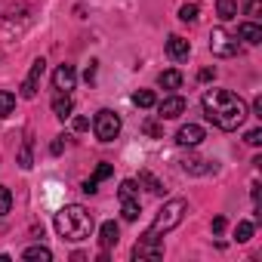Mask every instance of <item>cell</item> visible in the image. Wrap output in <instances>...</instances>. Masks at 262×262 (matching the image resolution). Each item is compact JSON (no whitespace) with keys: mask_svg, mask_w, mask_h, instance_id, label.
Segmentation results:
<instances>
[{"mask_svg":"<svg viewBox=\"0 0 262 262\" xmlns=\"http://www.w3.org/2000/svg\"><path fill=\"white\" fill-rule=\"evenodd\" d=\"M216 13H219L222 22L237 19V0H216Z\"/></svg>","mask_w":262,"mask_h":262,"instance_id":"obj_18","label":"cell"},{"mask_svg":"<svg viewBox=\"0 0 262 262\" xmlns=\"http://www.w3.org/2000/svg\"><path fill=\"white\" fill-rule=\"evenodd\" d=\"M161 256H164V244H161V237L142 234V241L133 247V259H161Z\"/></svg>","mask_w":262,"mask_h":262,"instance_id":"obj_6","label":"cell"},{"mask_svg":"<svg viewBox=\"0 0 262 262\" xmlns=\"http://www.w3.org/2000/svg\"><path fill=\"white\" fill-rule=\"evenodd\" d=\"M198 77H201V80H213V77H216V68H204Z\"/></svg>","mask_w":262,"mask_h":262,"instance_id":"obj_33","label":"cell"},{"mask_svg":"<svg viewBox=\"0 0 262 262\" xmlns=\"http://www.w3.org/2000/svg\"><path fill=\"white\" fill-rule=\"evenodd\" d=\"M204 114L207 120H213L219 129H225V133H231V129H237L244 120H247V102L228 90H207L204 93Z\"/></svg>","mask_w":262,"mask_h":262,"instance_id":"obj_1","label":"cell"},{"mask_svg":"<svg viewBox=\"0 0 262 262\" xmlns=\"http://www.w3.org/2000/svg\"><path fill=\"white\" fill-rule=\"evenodd\" d=\"M74 83H77V71H74V65H59V68L53 71V86H56L59 93H71Z\"/></svg>","mask_w":262,"mask_h":262,"instance_id":"obj_8","label":"cell"},{"mask_svg":"<svg viewBox=\"0 0 262 262\" xmlns=\"http://www.w3.org/2000/svg\"><path fill=\"white\" fill-rule=\"evenodd\" d=\"M93 129H96V139H99V142H114L117 133H120V117H117L114 111L102 108V111L96 114V120H93Z\"/></svg>","mask_w":262,"mask_h":262,"instance_id":"obj_4","label":"cell"},{"mask_svg":"<svg viewBox=\"0 0 262 262\" xmlns=\"http://www.w3.org/2000/svg\"><path fill=\"white\" fill-rule=\"evenodd\" d=\"M139 182H142V185H145L151 194H164V185H161V182H158L151 173H139Z\"/></svg>","mask_w":262,"mask_h":262,"instance_id":"obj_24","label":"cell"},{"mask_svg":"<svg viewBox=\"0 0 262 262\" xmlns=\"http://www.w3.org/2000/svg\"><path fill=\"white\" fill-rule=\"evenodd\" d=\"M62 139H65V136H59V139L50 145V151H53V155H62V148H65V142H62Z\"/></svg>","mask_w":262,"mask_h":262,"instance_id":"obj_32","label":"cell"},{"mask_svg":"<svg viewBox=\"0 0 262 262\" xmlns=\"http://www.w3.org/2000/svg\"><path fill=\"white\" fill-rule=\"evenodd\" d=\"M136 191H139L136 188V179H123L120 182V198H136Z\"/></svg>","mask_w":262,"mask_h":262,"instance_id":"obj_27","label":"cell"},{"mask_svg":"<svg viewBox=\"0 0 262 262\" xmlns=\"http://www.w3.org/2000/svg\"><path fill=\"white\" fill-rule=\"evenodd\" d=\"M145 133H148V136H155V139H161V126H158L155 120H148V123H145Z\"/></svg>","mask_w":262,"mask_h":262,"instance_id":"obj_31","label":"cell"},{"mask_svg":"<svg viewBox=\"0 0 262 262\" xmlns=\"http://www.w3.org/2000/svg\"><path fill=\"white\" fill-rule=\"evenodd\" d=\"M43 71H47V62H43V59H34V65H31V74L22 80V96H25V99H34V96H37V86H40V77H43Z\"/></svg>","mask_w":262,"mask_h":262,"instance_id":"obj_7","label":"cell"},{"mask_svg":"<svg viewBox=\"0 0 262 262\" xmlns=\"http://www.w3.org/2000/svg\"><path fill=\"white\" fill-rule=\"evenodd\" d=\"M210 50H213V56H219V59H231V56L241 53V43H237V37L228 34L225 28H213V31H210Z\"/></svg>","mask_w":262,"mask_h":262,"instance_id":"obj_5","label":"cell"},{"mask_svg":"<svg viewBox=\"0 0 262 262\" xmlns=\"http://www.w3.org/2000/svg\"><path fill=\"white\" fill-rule=\"evenodd\" d=\"M13 108H16V96L7 93V90H0V117H10Z\"/></svg>","mask_w":262,"mask_h":262,"instance_id":"obj_23","label":"cell"},{"mask_svg":"<svg viewBox=\"0 0 262 262\" xmlns=\"http://www.w3.org/2000/svg\"><path fill=\"white\" fill-rule=\"evenodd\" d=\"M237 37H241L244 43L256 47V43H262V28H259L256 22H244V25L237 28Z\"/></svg>","mask_w":262,"mask_h":262,"instance_id":"obj_14","label":"cell"},{"mask_svg":"<svg viewBox=\"0 0 262 262\" xmlns=\"http://www.w3.org/2000/svg\"><path fill=\"white\" fill-rule=\"evenodd\" d=\"M10 210H13V194L7 185H0V216H7Z\"/></svg>","mask_w":262,"mask_h":262,"instance_id":"obj_26","label":"cell"},{"mask_svg":"<svg viewBox=\"0 0 262 262\" xmlns=\"http://www.w3.org/2000/svg\"><path fill=\"white\" fill-rule=\"evenodd\" d=\"M22 259H28V262H50V259H53V253H50V247L34 244V247H28V250L22 253Z\"/></svg>","mask_w":262,"mask_h":262,"instance_id":"obj_17","label":"cell"},{"mask_svg":"<svg viewBox=\"0 0 262 262\" xmlns=\"http://www.w3.org/2000/svg\"><path fill=\"white\" fill-rule=\"evenodd\" d=\"M133 105H139V108H155V105H158V96H155L151 90H136V93H133Z\"/></svg>","mask_w":262,"mask_h":262,"instance_id":"obj_21","label":"cell"},{"mask_svg":"<svg viewBox=\"0 0 262 262\" xmlns=\"http://www.w3.org/2000/svg\"><path fill=\"white\" fill-rule=\"evenodd\" d=\"M158 111H161V120H173V117L185 114V99L182 96H167L164 102H158Z\"/></svg>","mask_w":262,"mask_h":262,"instance_id":"obj_10","label":"cell"},{"mask_svg":"<svg viewBox=\"0 0 262 262\" xmlns=\"http://www.w3.org/2000/svg\"><path fill=\"white\" fill-rule=\"evenodd\" d=\"M234 237H237V244H247V241L253 237V222H237Z\"/></svg>","mask_w":262,"mask_h":262,"instance_id":"obj_25","label":"cell"},{"mask_svg":"<svg viewBox=\"0 0 262 262\" xmlns=\"http://www.w3.org/2000/svg\"><path fill=\"white\" fill-rule=\"evenodd\" d=\"M117 241H120V228H117V222H111V219L102 222V228H99V244L108 250V247H114Z\"/></svg>","mask_w":262,"mask_h":262,"instance_id":"obj_13","label":"cell"},{"mask_svg":"<svg viewBox=\"0 0 262 262\" xmlns=\"http://www.w3.org/2000/svg\"><path fill=\"white\" fill-rule=\"evenodd\" d=\"M83 77H86V83L96 77V62H90V68H86V74H83Z\"/></svg>","mask_w":262,"mask_h":262,"instance_id":"obj_35","label":"cell"},{"mask_svg":"<svg viewBox=\"0 0 262 262\" xmlns=\"http://www.w3.org/2000/svg\"><path fill=\"white\" fill-rule=\"evenodd\" d=\"M201 142H204V126H198V123H185L176 133V145H182V148H194Z\"/></svg>","mask_w":262,"mask_h":262,"instance_id":"obj_9","label":"cell"},{"mask_svg":"<svg viewBox=\"0 0 262 262\" xmlns=\"http://www.w3.org/2000/svg\"><path fill=\"white\" fill-rule=\"evenodd\" d=\"M198 16H201V7L194 4V0H191V4H182V10H179V19H182L185 25L198 22Z\"/></svg>","mask_w":262,"mask_h":262,"instance_id":"obj_22","label":"cell"},{"mask_svg":"<svg viewBox=\"0 0 262 262\" xmlns=\"http://www.w3.org/2000/svg\"><path fill=\"white\" fill-rule=\"evenodd\" d=\"M158 83H161L164 90H179V86H182V71H176V68H170V71H161Z\"/></svg>","mask_w":262,"mask_h":262,"instance_id":"obj_19","label":"cell"},{"mask_svg":"<svg viewBox=\"0 0 262 262\" xmlns=\"http://www.w3.org/2000/svg\"><path fill=\"white\" fill-rule=\"evenodd\" d=\"M182 170L191 173V176H207V173H213L216 167H213L210 161H204V158H185V161H182Z\"/></svg>","mask_w":262,"mask_h":262,"instance_id":"obj_12","label":"cell"},{"mask_svg":"<svg viewBox=\"0 0 262 262\" xmlns=\"http://www.w3.org/2000/svg\"><path fill=\"white\" fill-rule=\"evenodd\" d=\"M93 228H96L93 213L86 207H80V204H65L56 213V231L65 241H86L93 234Z\"/></svg>","mask_w":262,"mask_h":262,"instance_id":"obj_2","label":"cell"},{"mask_svg":"<svg viewBox=\"0 0 262 262\" xmlns=\"http://www.w3.org/2000/svg\"><path fill=\"white\" fill-rule=\"evenodd\" d=\"M185 213H188V201H182V198H173V201H167L164 207H161V213L155 216V222L148 225V231L145 234H151V237H161V234H167V231H173L182 219H185Z\"/></svg>","mask_w":262,"mask_h":262,"instance_id":"obj_3","label":"cell"},{"mask_svg":"<svg viewBox=\"0 0 262 262\" xmlns=\"http://www.w3.org/2000/svg\"><path fill=\"white\" fill-rule=\"evenodd\" d=\"M120 213H123L126 222L139 219V201H136V198H120Z\"/></svg>","mask_w":262,"mask_h":262,"instance_id":"obj_20","label":"cell"},{"mask_svg":"<svg viewBox=\"0 0 262 262\" xmlns=\"http://www.w3.org/2000/svg\"><path fill=\"white\" fill-rule=\"evenodd\" d=\"M108 176H111V164H99V167H96V173L83 182V191H86V194H96V191H99V182H102V179H108Z\"/></svg>","mask_w":262,"mask_h":262,"instance_id":"obj_16","label":"cell"},{"mask_svg":"<svg viewBox=\"0 0 262 262\" xmlns=\"http://www.w3.org/2000/svg\"><path fill=\"white\" fill-rule=\"evenodd\" d=\"M247 145H262V129H250V133L244 136Z\"/></svg>","mask_w":262,"mask_h":262,"instance_id":"obj_29","label":"cell"},{"mask_svg":"<svg viewBox=\"0 0 262 262\" xmlns=\"http://www.w3.org/2000/svg\"><path fill=\"white\" fill-rule=\"evenodd\" d=\"M71 111H74L71 96H68V93H59V96L53 99V114H56L59 120H68V117H71Z\"/></svg>","mask_w":262,"mask_h":262,"instance_id":"obj_15","label":"cell"},{"mask_svg":"<svg viewBox=\"0 0 262 262\" xmlns=\"http://www.w3.org/2000/svg\"><path fill=\"white\" fill-rule=\"evenodd\" d=\"M253 111H256V117H262V96H259V99L253 102Z\"/></svg>","mask_w":262,"mask_h":262,"instance_id":"obj_37","label":"cell"},{"mask_svg":"<svg viewBox=\"0 0 262 262\" xmlns=\"http://www.w3.org/2000/svg\"><path fill=\"white\" fill-rule=\"evenodd\" d=\"M259 13H262V0H250V4H247V16H253V19H256Z\"/></svg>","mask_w":262,"mask_h":262,"instance_id":"obj_30","label":"cell"},{"mask_svg":"<svg viewBox=\"0 0 262 262\" xmlns=\"http://www.w3.org/2000/svg\"><path fill=\"white\" fill-rule=\"evenodd\" d=\"M86 126H90V120H86V117H77V120H74V129H86Z\"/></svg>","mask_w":262,"mask_h":262,"instance_id":"obj_36","label":"cell"},{"mask_svg":"<svg viewBox=\"0 0 262 262\" xmlns=\"http://www.w3.org/2000/svg\"><path fill=\"white\" fill-rule=\"evenodd\" d=\"M188 53H191V43H188L185 37H179V34H170V37H167V56H170V59L182 62V59H188Z\"/></svg>","mask_w":262,"mask_h":262,"instance_id":"obj_11","label":"cell"},{"mask_svg":"<svg viewBox=\"0 0 262 262\" xmlns=\"http://www.w3.org/2000/svg\"><path fill=\"white\" fill-rule=\"evenodd\" d=\"M19 164H22L25 170L31 167V142H28V139H25V145H22V155H19Z\"/></svg>","mask_w":262,"mask_h":262,"instance_id":"obj_28","label":"cell"},{"mask_svg":"<svg viewBox=\"0 0 262 262\" xmlns=\"http://www.w3.org/2000/svg\"><path fill=\"white\" fill-rule=\"evenodd\" d=\"M213 231H216V234H219V231H225V219H222V216H216V219H213Z\"/></svg>","mask_w":262,"mask_h":262,"instance_id":"obj_34","label":"cell"}]
</instances>
